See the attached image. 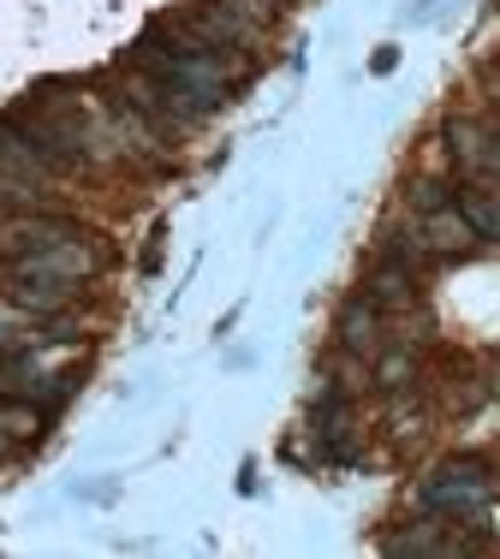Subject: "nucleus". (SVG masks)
Here are the masks:
<instances>
[{
  "mask_svg": "<svg viewBox=\"0 0 500 559\" xmlns=\"http://www.w3.org/2000/svg\"><path fill=\"white\" fill-rule=\"evenodd\" d=\"M447 150H453L459 167H489L495 143H489V131H483L477 119H453V126H447Z\"/></svg>",
  "mask_w": 500,
  "mask_h": 559,
  "instance_id": "423d86ee",
  "label": "nucleus"
},
{
  "mask_svg": "<svg viewBox=\"0 0 500 559\" xmlns=\"http://www.w3.org/2000/svg\"><path fill=\"white\" fill-rule=\"evenodd\" d=\"M364 298L376 304V310H405V304L417 298V286H412V262H400V257H388L381 269L370 274V292Z\"/></svg>",
  "mask_w": 500,
  "mask_h": 559,
  "instance_id": "20e7f679",
  "label": "nucleus"
},
{
  "mask_svg": "<svg viewBox=\"0 0 500 559\" xmlns=\"http://www.w3.org/2000/svg\"><path fill=\"white\" fill-rule=\"evenodd\" d=\"M340 345L358 357H381V310L370 298H352L346 310H340Z\"/></svg>",
  "mask_w": 500,
  "mask_h": 559,
  "instance_id": "7ed1b4c3",
  "label": "nucleus"
},
{
  "mask_svg": "<svg viewBox=\"0 0 500 559\" xmlns=\"http://www.w3.org/2000/svg\"><path fill=\"white\" fill-rule=\"evenodd\" d=\"M483 495H489V471H483V464H471V459H465V464H447L436 483L424 488L429 506H465V512H471Z\"/></svg>",
  "mask_w": 500,
  "mask_h": 559,
  "instance_id": "f257e3e1",
  "label": "nucleus"
},
{
  "mask_svg": "<svg viewBox=\"0 0 500 559\" xmlns=\"http://www.w3.org/2000/svg\"><path fill=\"white\" fill-rule=\"evenodd\" d=\"M0 173H12V179H43L48 173V155L36 150V138L19 119H0Z\"/></svg>",
  "mask_w": 500,
  "mask_h": 559,
  "instance_id": "f03ea898",
  "label": "nucleus"
},
{
  "mask_svg": "<svg viewBox=\"0 0 500 559\" xmlns=\"http://www.w3.org/2000/svg\"><path fill=\"white\" fill-rule=\"evenodd\" d=\"M0 429H7L12 441H24V435L43 429V411L36 405H7V399H0Z\"/></svg>",
  "mask_w": 500,
  "mask_h": 559,
  "instance_id": "6e6552de",
  "label": "nucleus"
},
{
  "mask_svg": "<svg viewBox=\"0 0 500 559\" xmlns=\"http://www.w3.org/2000/svg\"><path fill=\"white\" fill-rule=\"evenodd\" d=\"M417 238H424L429 257H453V250H465L477 233L465 226V215H459V209H436V215L424 221V233H417Z\"/></svg>",
  "mask_w": 500,
  "mask_h": 559,
  "instance_id": "39448f33",
  "label": "nucleus"
},
{
  "mask_svg": "<svg viewBox=\"0 0 500 559\" xmlns=\"http://www.w3.org/2000/svg\"><path fill=\"white\" fill-rule=\"evenodd\" d=\"M489 167H500V143H495V155H489Z\"/></svg>",
  "mask_w": 500,
  "mask_h": 559,
  "instance_id": "9b49d317",
  "label": "nucleus"
},
{
  "mask_svg": "<svg viewBox=\"0 0 500 559\" xmlns=\"http://www.w3.org/2000/svg\"><path fill=\"white\" fill-rule=\"evenodd\" d=\"M412 203L424 209V215H436V209H447V185H436V179L412 185Z\"/></svg>",
  "mask_w": 500,
  "mask_h": 559,
  "instance_id": "9d476101",
  "label": "nucleus"
},
{
  "mask_svg": "<svg viewBox=\"0 0 500 559\" xmlns=\"http://www.w3.org/2000/svg\"><path fill=\"white\" fill-rule=\"evenodd\" d=\"M459 215H465V226L477 238H500V191H465Z\"/></svg>",
  "mask_w": 500,
  "mask_h": 559,
  "instance_id": "0eeeda50",
  "label": "nucleus"
},
{
  "mask_svg": "<svg viewBox=\"0 0 500 559\" xmlns=\"http://www.w3.org/2000/svg\"><path fill=\"white\" fill-rule=\"evenodd\" d=\"M417 376V364L405 352H393V357H381V388H405V381Z\"/></svg>",
  "mask_w": 500,
  "mask_h": 559,
  "instance_id": "1a4fd4ad",
  "label": "nucleus"
}]
</instances>
